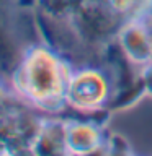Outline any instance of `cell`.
Segmentation results:
<instances>
[{"instance_id": "1", "label": "cell", "mask_w": 152, "mask_h": 156, "mask_svg": "<svg viewBox=\"0 0 152 156\" xmlns=\"http://www.w3.org/2000/svg\"><path fill=\"white\" fill-rule=\"evenodd\" d=\"M21 90L34 102L48 104L64 96V81L56 60L46 52L38 51L21 68Z\"/></svg>"}, {"instance_id": "2", "label": "cell", "mask_w": 152, "mask_h": 156, "mask_svg": "<svg viewBox=\"0 0 152 156\" xmlns=\"http://www.w3.org/2000/svg\"><path fill=\"white\" fill-rule=\"evenodd\" d=\"M105 98V85L95 73H83L70 81L67 99L78 107H93Z\"/></svg>"}]
</instances>
